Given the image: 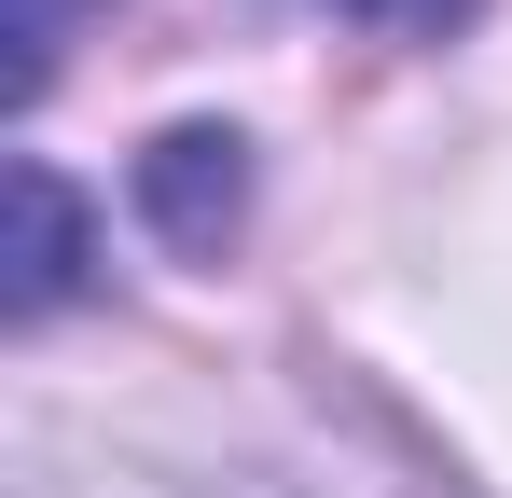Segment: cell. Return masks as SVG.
Listing matches in <instances>:
<instances>
[{"label": "cell", "mask_w": 512, "mask_h": 498, "mask_svg": "<svg viewBox=\"0 0 512 498\" xmlns=\"http://www.w3.org/2000/svg\"><path fill=\"white\" fill-rule=\"evenodd\" d=\"M333 14H360V28H388V42H443V28H471L485 0H333Z\"/></svg>", "instance_id": "cell-4"}, {"label": "cell", "mask_w": 512, "mask_h": 498, "mask_svg": "<svg viewBox=\"0 0 512 498\" xmlns=\"http://www.w3.org/2000/svg\"><path fill=\"white\" fill-rule=\"evenodd\" d=\"M70 14H84V0H28V14H14V97H42V83H56V56H70Z\"/></svg>", "instance_id": "cell-3"}, {"label": "cell", "mask_w": 512, "mask_h": 498, "mask_svg": "<svg viewBox=\"0 0 512 498\" xmlns=\"http://www.w3.org/2000/svg\"><path fill=\"white\" fill-rule=\"evenodd\" d=\"M250 139H222V125H180V139H153L139 153V208L167 222L180 249H222V222H236V194H250Z\"/></svg>", "instance_id": "cell-2"}, {"label": "cell", "mask_w": 512, "mask_h": 498, "mask_svg": "<svg viewBox=\"0 0 512 498\" xmlns=\"http://www.w3.org/2000/svg\"><path fill=\"white\" fill-rule=\"evenodd\" d=\"M70 291H84V194L28 153L14 166V291H0V305H14V332H42Z\"/></svg>", "instance_id": "cell-1"}]
</instances>
